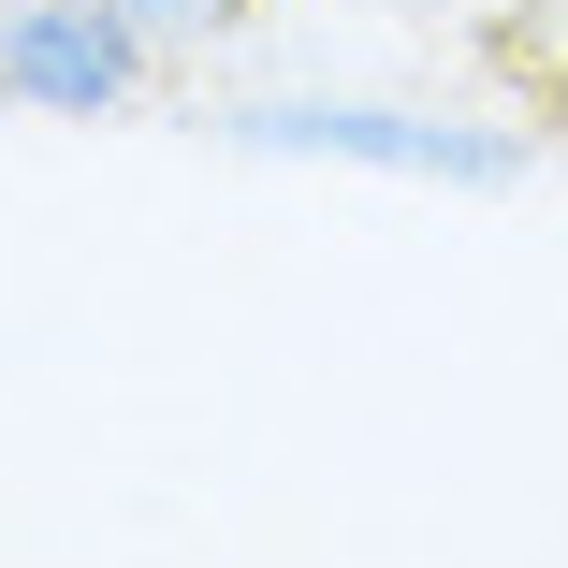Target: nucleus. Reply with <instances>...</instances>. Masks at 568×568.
Listing matches in <instances>:
<instances>
[{"label": "nucleus", "mask_w": 568, "mask_h": 568, "mask_svg": "<svg viewBox=\"0 0 568 568\" xmlns=\"http://www.w3.org/2000/svg\"><path fill=\"white\" fill-rule=\"evenodd\" d=\"M132 73H146V44L102 0H30L0 30V88H30L44 118H102V102H132Z\"/></svg>", "instance_id": "1"}, {"label": "nucleus", "mask_w": 568, "mask_h": 568, "mask_svg": "<svg viewBox=\"0 0 568 568\" xmlns=\"http://www.w3.org/2000/svg\"><path fill=\"white\" fill-rule=\"evenodd\" d=\"M102 16H118L132 44H204V30H234L248 0H102Z\"/></svg>", "instance_id": "3"}, {"label": "nucleus", "mask_w": 568, "mask_h": 568, "mask_svg": "<svg viewBox=\"0 0 568 568\" xmlns=\"http://www.w3.org/2000/svg\"><path fill=\"white\" fill-rule=\"evenodd\" d=\"M263 146H351V161H437V175H496V146H452V132H394V118H248Z\"/></svg>", "instance_id": "2"}]
</instances>
